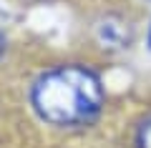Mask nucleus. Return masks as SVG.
I'll use <instances>...</instances> for the list:
<instances>
[{
  "mask_svg": "<svg viewBox=\"0 0 151 148\" xmlns=\"http://www.w3.org/2000/svg\"><path fill=\"white\" fill-rule=\"evenodd\" d=\"M30 108L53 128H88L101 118L106 88L101 75L83 63H60L43 70L28 93Z\"/></svg>",
  "mask_w": 151,
  "mask_h": 148,
  "instance_id": "f257e3e1",
  "label": "nucleus"
},
{
  "mask_svg": "<svg viewBox=\"0 0 151 148\" xmlns=\"http://www.w3.org/2000/svg\"><path fill=\"white\" fill-rule=\"evenodd\" d=\"M93 35L103 50H126L134 43V25L119 13H106L93 23Z\"/></svg>",
  "mask_w": 151,
  "mask_h": 148,
  "instance_id": "f03ea898",
  "label": "nucleus"
},
{
  "mask_svg": "<svg viewBox=\"0 0 151 148\" xmlns=\"http://www.w3.org/2000/svg\"><path fill=\"white\" fill-rule=\"evenodd\" d=\"M134 146H136V148H151V116H149V118H144V121L136 126Z\"/></svg>",
  "mask_w": 151,
  "mask_h": 148,
  "instance_id": "7ed1b4c3",
  "label": "nucleus"
},
{
  "mask_svg": "<svg viewBox=\"0 0 151 148\" xmlns=\"http://www.w3.org/2000/svg\"><path fill=\"white\" fill-rule=\"evenodd\" d=\"M5 48H8V40H5V35L0 33V58L5 55Z\"/></svg>",
  "mask_w": 151,
  "mask_h": 148,
  "instance_id": "20e7f679",
  "label": "nucleus"
},
{
  "mask_svg": "<svg viewBox=\"0 0 151 148\" xmlns=\"http://www.w3.org/2000/svg\"><path fill=\"white\" fill-rule=\"evenodd\" d=\"M146 43H149V50H151V23H149V30H146Z\"/></svg>",
  "mask_w": 151,
  "mask_h": 148,
  "instance_id": "39448f33",
  "label": "nucleus"
}]
</instances>
